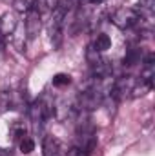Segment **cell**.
Returning <instances> with one entry per match:
<instances>
[{"label":"cell","mask_w":155,"mask_h":156,"mask_svg":"<svg viewBox=\"0 0 155 156\" xmlns=\"http://www.w3.org/2000/svg\"><path fill=\"white\" fill-rule=\"evenodd\" d=\"M110 20H112V24L115 27L126 31V29H131L133 26H137L141 22V15L133 7H117L110 15Z\"/></svg>","instance_id":"cell-1"},{"label":"cell","mask_w":155,"mask_h":156,"mask_svg":"<svg viewBox=\"0 0 155 156\" xmlns=\"http://www.w3.org/2000/svg\"><path fill=\"white\" fill-rule=\"evenodd\" d=\"M64 18H66V9L62 5H59L53 13H51V20H49V42L53 44V47H60L62 44V35H64Z\"/></svg>","instance_id":"cell-2"},{"label":"cell","mask_w":155,"mask_h":156,"mask_svg":"<svg viewBox=\"0 0 155 156\" xmlns=\"http://www.w3.org/2000/svg\"><path fill=\"white\" fill-rule=\"evenodd\" d=\"M24 27H26V37L29 40L39 37L40 29H42V13L35 5H31V9L26 13V26Z\"/></svg>","instance_id":"cell-3"},{"label":"cell","mask_w":155,"mask_h":156,"mask_svg":"<svg viewBox=\"0 0 155 156\" xmlns=\"http://www.w3.org/2000/svg\"><path fill=\"white\" fill-rule=\"evenodd\" d=\"M42 154L44 156H66V145L55 136H44L42 140Z\"/></svg>","instance_id":"cell-4"},{"label":"cell","mask_w":155,"mask_h":156,"mask_svg":"<svg viewBox=\"0 0 155 156\" xmlns=\"http://www.w3.org/2000/svg\"><path fill=\"white\" fill-rule=\"evenodd\" d=\"M17 26H18V18L15 13L7 11L0 16V37L2 38H11L13 33L17 31Z\"/></svg>","instance_id":"cell-5"},{"label":"cell","mask_w":155,"mask_h":156,"mask_svg":"<svg viewBox=\"0 0 155 156\" xmlns=\"http://www.w3.org/2000/svg\"><path fill=\"white\" fill-rule=\"evenodd\" d=\"M133 85H135V80H133L131 76H122V78H119V80H113L112 96L117 98V100H120V98L128 96V94L131 93Z\"/></svg>","instance_id":"cell-6"},{"label":"cell","mask_w":155,"mask_h":156,"mask_svg":"<svg viewBox=\"0 0 155 156\" xmlns=\"http://www.w3.org/2000/svg\"><path fill=\"white\" fill-rule=\"evenodd\" d=\"M152 85H153V82H146V80H142V78H141V82H139V83L135 82V85H133V89H131L130 96H131V98L144 96V94H146V93L152 89Z\"/></svg>","instance_id":"cell-7"},{"label":"cell","mask_w":155,"mask_h":156,"mask_svg":"<svg viewBox=\"0 0 155 156\" xmlns=\"http://www.w3.org/2000/svg\"><path fill=\"white\" fill-rule=\"evenodd\" d=\"M110 47H112V38H110L108 35H104V33H99L97 38H95V42H93V49L99 51V53H104V51H108Z\"/></svg>","instance_id":"cell-8"},{"label":"cell","mask_w":155,"mask_h":156,"mask_svg":"<svg viewBox=\"0 0 155 156\" xmlns=\"http://www.w3.org/2000/svg\"><path fill=\"white\" fill-rule=\"evenodd\" d=\"M0 107L6 109V111L15 107V94L9 89H2L0 91Z\"/></svg>","instance_id":"cell-9"},{"label":"cell","mask_w":155,"mask_h":156,"mask_svg":"<svg viewBox=\"0 0 155 156\" xmlns=\"http://www.w3.org/2000/svg\"><path fill=\"white\" fill-rule=\"evenodd\" d=\"M59 5H60V0H37L35 4V7L40 13H53Z\"/></svg>","instance_id":"cell-10"},{"label":"cell","mask_w":155,"mask_h":156,"mask_svg":"<svg viewBox=\"0 0 155 156\" xmlns=\"http://www.w3.org/2000/svg\"><path fill=\"white\" fill-rule=\"evenodd\" d=\"M139 62H141V51L139 49H130L126 53V56H124V66L126 67H131V66H135Z\"/></svg>","instance_id":"cell-11"},{"label":"cell","mask_w":155,"mask_h":156,"mask_svg":"<svg viewBox=\"0 0 155 156\" xmlns=\"http://www.w3.org/2000/svg\"><path fill=\"white\" fill-rule=\"evenodd\" d=\"M11 134H13L15 140L20 142L24 136H28V127H26L22 122H17V123H13V127H11Z\"/></svg>","instance_id":"cell-12"},{"label":"cell","mask_w":155,"mask_h":156,"mask_svg":"<svg viewBox=\"0 0 155 156\" xmlns=\"http://www.w3.org/2000/svg\"><path fill=\"white\" fill-rule=\"evenodd\" d=\"M139 7H141V16L146 15V16H152L155 9V0H139Z\"/></svg>","instance_id":"cell-13"},{"label":"cell","mask_w":155,"mask_h":156,"mask_svg":"<svg viewBox=\"0 0 155 156\" xmlns=\"http://www.w3.org/2000/svg\"><path fill=\"white\" fill-rule=\"evenodd\" d=\"M18 147H20V153L29 154V153H33V151H35V142H33V138L24 136V138L18 142Z\"/></svg>","instance_id":"cell-14"},{"label":"cell","mask_w":155,"mask_h":156,"mask_svg":"<svg viewBox=\"0 0 155 156\" xmlns=\"http://www.w3.org/2000/svg\"><path fill=\"white\" fill-rule=\"evenodd\" d=\"M51 82H53L55 87H64V85H70V83H71V76L66 75V73H57Z\"/></svg>","instance_id":"cell-15"},{"label":"cell","mask_w":155,"mask_h":156,"mask_svg":"<svg viewBox=\"0 0 155 156\" xmlns=\"http://www.w3.org/2000/svg\"><path fill=\"white\" fill-rule=\"evenodd\" d=\"M13 9L17 13H28L31 9V0H13Z\"/></svg>","instance_id":"cell-16"},{"label":"cell","mask_w":155,"mask_h":156,"mask_svg":"<svg viewBox=\"0 0 155 156\" xmlns=\"http://www.w3.org/2000/svg\"><path fill=\"white\" fill-rule=\"evenodd\" d=\"M88 2H89V4H91V5H99V4H100V2H102V0H88Z\"/></svg>","instance_id":"cell-17"},{"label":"cell","mask_w":155,"mask_h":156,"mask_svg":"<svg viewBox=\"0 0 155 156\" xmlns=\"http://www.w3.org/2000/svg\"><path fill=\"white\" fill-rule=\"evenodd\" d=\"M2 51H4V38L0 37V53H2Z\"/></svg>","instance_id":"cell-18"}]
</instances>
